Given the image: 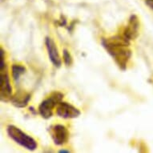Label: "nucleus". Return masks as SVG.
<instances>
[{
    "instance_id": "nucleus-1",
    "label": "nucleus",
    "mask_w": 153,
    "mask_h": 153,
    "mask_svg": "<svg viewBox=\"0 0 153 153\" xmlns=\"http://www.w3.org/2000/svg\"><path fill=\"white\" fill-rule=\"evenodd\" d=\"M101 43L119 68L122 71H125L128 62L131 56V51L129 48L130 41L123 35H116L108 39H103Z\"/></svg>"
},
{
    "instance_id": "nucleus-2",
    "label": "nucleus",
    "mask_w": 153,
    "mask_h": 153,
    "mask_svg": "<svg viewBox=\"0 0 153 153\" xmlns=\"http://www.w3.org/2000/svg\"><path fill=\"white\" fill-rule=\"evenodd\" d=\"M7 134L10 139H12L15 143L19 144L29 151H35L38 147L37 142L30 136L23 132L15 125H9L7 127Z\"/></svg>"
},
{
    "instance_id": "nucleus-3",
    "label": "nucleus",
    "mask_w": 153,
    "mask_h": 153,
    "mask_svg": "<svg viewBox=\"0 0 153 153\" xmlns=\"http://www.w3.org/2000/svg\"><path fill=\"white\" fill-rule=\"evenodd\" d=\"M63 95L59 91H55L51 93V95L43 100L39 107V112L40 116L45 120L50 119L53 116V110L55 107L59 105V103L62 102Z\"/></svg>"
},
{
    "instance_id": "nucleus-4",
    "label": "nucleus",
    "mask_w": 153,
    "mask_h": 153,
    "mask_svg": "<svg viewBox=\"0 0 153 153\" xmlns=\"http://www.w3.org/2000/svg\"><path fill=\"white\" fill-rule=\"evenodd\" d=\"M0 96L3 102H7L12 98V87L10 83L7 68L0 70Z\"/></svg>"
},
{
    "instance_id": "nucleus-5",
    "label": "nucleus",
    "mask_w": 153,
    "mask_h": 153,
    "mask_svg": "<svg viewBox=\"0 0 153 153\" xmlns=\"http://www.w3.org/2000/svg\"><path fill=\"white\" fill-rule=\"evenodd\" d=\"M50 134L55 145L65 144L69 138V132L65 126L56 124L50 128Z\"/></svg>"
},
{
    "instance_id": "nucleus-6",
    "label": "nucleus",
    "mask_w": 153,
    "mask_h": 153,
    "mask_svg": "<svg viewBox=\"0 0 153 153\" xmlns=\"http://www.w3.org/2000/svg\"><path fill=\"white\" fill-rule=\"evenodd\" d=\"M56 114L63 119H75L80 116V111L70 103L60 102L57 106Z\"/></svg>"
},
{
    "instance_id": "nucleus-7",
    "label": "nucleus",
    "mask_w": 153,
    "mask_h": 153,
    "mask_svg": "<svg viewBox=\"0 0 153 153\" xmlns=\"http://www.w3.org/2000/svg\"><path fill=\"white\" fill-rule=\"evenodd\" d=\"M45 44L47 50H48V57L50 59L51 62L56 68H60L62 65V60L59 53L58 48L56 47V44L54 40L51 38L46 37Z\"/></svg>"
},
{
    "instance_id": "nucleus-8",
    "label": "nucleus",
    "mask_w": 153,
    "mask_h": 153,
    "mask_svg": "<svg viewBox=\"0 0 153 153\" xmlns=\"http://www.w3.org/2000/svg\"><path fill=\"white\" fill-rule=\"evenodd\" d=\"M139 28H140V22L137 16L135 15H131L128 25L124 28L123 35L129 41L133 40L138 36Z\"/></svg>"
},
{
    "instance_id": "nucleus-9",
    "label": "nucleus",
    "mask_w": 153,
    "mask_h": 153,
    "mask_svg": "<svg viewBox=\"0 0 153 153\" xmlns=\"http://www.w3.org/2000/svg\"><path fill=\"white\" fill-rule=\"evenodd\" d=\"M30 100V95L23 91H19L10 100V102L16 108H25Z\"/></svg>"
},
{
    "instance_id": "nucleus-10",
    "label": "nucleus",
    "mask_w": 153,
    "mask_h": 153,
    "mask_svg": "<svg viewBox=\"0 0 153 153\" xmlns=\"http://www.w3.org/2000/svg\"><path fill=\"white\" fill-rule=\"evenodd\" d=\"M25 67H23L19 64H14L11 68V71H12V77L15 81L19 80V79L20 78V76L23 75L26 72Z\"/></svg>"
},
{
    "instance_id": "nucleus-11",
    "label": "nucleus",
    "mask_w": 153,
    "mask_h": 153,
    "mask_svg": "<svg viewBox=\"0 0 153 153\" xmlns=\"http://www.w3.org/2000/svg\"><path fill=\"white\" fill-rule=\"evenodd\" d=\"M63 61H64V63H65L66 66H71L73 63V59L71 55L70 52L68 51L67 49H64L63 51Z\"/></svg>"
},
{
    "instance_id": "nucleus-12",
    "label": "nucleus",
    "mask_w": 153,
    "mask_h": 153,
    "mask_svg": "<svg viewBox=\"0 0 153 153\" xmlns=\"http://www.w3.org/2000/svg\"><path fill=\"white\" fill-rule=\"evenodd\" d=\"M5 68V52L3 48H1V51H0V70H3Z\"/></svg>"
},
{
    "instance_id": "nucleus-13",
    "label": "nucleus",
    "mask_w": 153,
    "mask_h": 153,
    "mask_svg": "<svg viewBox=\"0 0 153 153\" xmlns=\"http://www.w3.org/2000/svg\"><path fill=\"white\" fill-rule=\"evenodd\" d=\"M146 3L153 10V0H146Z\"/></svg>"
},
{
    "instance_id": "nucleus-14",
    "label": "nucleus",
    "mask_w": 153,
    "mask_h": 153,
    "mask_svg": "<svg viewBox=\"0 0 153 153\" xmlns=\"http://www.w3.org/2000/svg\"><path fill=\"white\" fill-rule=\"evenodd\" d=\"M71 152L70 151H68V150H60L59 151V153H70Z\"/></svg>"
}]
</instances>
